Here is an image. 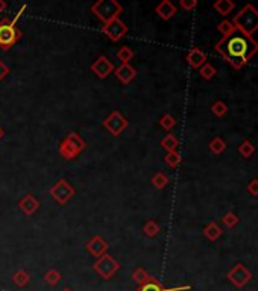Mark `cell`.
I'll list each match as a JSON object with an SVG mask.
<instances>
[{
	"label": "cell",
	"instance_id": "obj_1",
	"mask_svg": "<svg viewBox=\"0 0 258 291\" xmlns=\"http://www.w3.org/2000/svg\"><path fill=\"white\" fill-rule=\"evenodd\" d=\"M214 49L235 70H238L257 53L258 43L252 36L235 31L229 36H222V40L216 44Z\"/></svg>",
	"mask_w": 258,
	"mask_h": 291
},
{
	"label": "cell",
	"instance_id": "obj_2",
	"mask_svg": "<svg viewBox=\"0 0 258 291\" xmlns=\"http://www.w3.org/2000/svg\"><path fill=\"white\" fill-rule=\"evenodd\" d=\"M232 25L237 31L252 36V33L258 31V11L252 5L243 6V9L234 17Z\"/></svg>",
	"mask_w": 258,
	"mask_h": 291
},
{
	"label": "cell",
	"instance_id": "obj_3",
	"mask_svg": "<svg viewBox=\"0 0 258 291\" xmlns=\"http://www.w3.org/2000/svg\"><path fill=\"white\" fill-rule=\"evenodd\" d=\"M85 149H87L85 140L78 132H70L64 140L61 141V144L58 147V152H60V155L64 160L71 161V160L78 158Z\"/></svg>",
	"mask_w": 258,
	"mask_h": 291
},
{
	"label": "cell",
	"instance_id": "obj_4",
	"mask_svg": "<svg viewBox=\"0 0 258 291\" xmlns=\"http://www.w3.org/2000/svg\"><path fill=\"white\" fill-rule=\"evenodd\" d=\"M90 9L103 25L114 18H119L123 12V6L117 0H97Z\"/></svg>",
	"mask_w": 258,
	"mask_h": 291
},
{
	"label": "cell",
	"instance_id": "obj_5",
	"mask_svg": "<svg viewBox=\"0 0 258 291\" xmlns=\"http://www.w3.org/2000/svg\"><path fill=\"white\" fill-rule=\"evenodd\" d=\"M23 36V32L11 23V20L3 18L0 22V49L8 52L12 49Z\"/></svg>",
	"mask_w": 258,
	"mask_h": 291
},
{
	"label": "cell",
	"instance_id": "obj_6",
	"mask_svg": "<svg viewBox=\"0 0 258 291\" xmlns=\"http://www.w3.org/2000/svg\"><path fill=\"white\" fill-rule=\"evenodd\" d=\"M93 270L102 279L109 281L120 270V264L114 259V257H111L109 254H105L96 259V262L93 264Z\"/></svg>",
	"mask_w": 258,
	"mask_h": 291
},
{
	"label": "cell",
	"instance_id": "obj_7",
	"mask_svg": "<svg viewBox=\"0 0 258 291\" xmlns=\"http://www.w3.org/2000/svg\"><path fill=\"white\" fill-rule=\"evenodd\" d=\"M102 126L108 130L113 137H120L125 130L128 129L129 122L128 119L120 112V111H113L103 122Z\"/></svg>",
	"mask_w": 258,
	"mask_h": 291
},
{
	"label": "cell",
	"instance_id": "obj_8",
	"mask_svg": "<svg viewBox=\"0 0 258 291\" xmlns=\"http://www.w3.org/2000/svg\"><path fill=\"white\" fill-rule=\"evenodd\" d=\"M49 193L58 205H67L70 202V199L76 194V190H75V187L70 185V182L67 179H60L55 185L50 187Z\"/></svg>",
	"mask_w": 258,
	"mask_h": 291
},
{
	"label": "cell",
	"instance_id": "obj_9",
	"mask_svg": "<svg viewBox=\"0 0 258 291\" xmlns=\"http://www.w3.org/2000/svg\"><path fill=\"white\" fill-rule=\"evenodd\" d=\"M128 25H126L123 20H120V18H114V20L105 23V25L100 28V32L103 33V35H106L113 43L120 41V40L128 33Z\"/></svg>",
	"mask_w": 258,
	"mask_h": 291
},
{
	"label": "cell",
	"instance_id": "obj_10",
	"mask_svg": "<svg viewBox=\"0 0 258 291\" xmlns=\"http://www.w3.org/2000/svg\"><path fill=\"white\" fill-rule=\"evenodd\" d=\"M226 278L231 281V284H232L234 287L243 288V287L252 279V273H251L243 264H237V265H234V267L228 271Z\"/></svg>",
	"mask_w": 258,
	"mask_h": 291
},
{
	"label": "cell",
	"instance_id": "obj_11",
	"mask_svg": "<svg viewBox=\"0 0 258 291\" xmlns=\"http://www.w3.org/2000/svg\"><path fill=\"white\" fill-rule=\"evenodd\" d=\"M114 68H116L114 64L105 55H100L96 61L91 64V71L96 74L99 79H106L111 73H114Z\"/></svg>",
	"mask_w": 258,
	"mask_h": 291
},
{
	"label": "cell",
	"instance_id": "obj_12",
	"mask_svg": "<svg viewBox=\"0 0 258 291\" xmlns=\"http://www.w3.org/2000/svg\"><path fill=\"white\" fill-rule=\"evenodd\" d=\"M108 247H109L108 241H106L103 237H100V235L91 237V238L88 240V243L85 244L87 252H88L91 257H95V258H100L102 255H105L106 250H108Z\"/></svg>",
	"mask_w": 258,
	"mask_h": 291
},
{
	"label": "cell",
	"instance_id": "obj_13",
	"mask_svg": "<svg viewBox=\"0 0 258 291\" xmlns=\"http://www.w3.org/2000/svg\"><path fill=\"white\" fill-rule=\"evenodd\" d=\"M17 206H19V209H20L25 216L31 217V216H33V214L38 211V208H40V200H38L33 194L28 193L25 194V196L19 200Z\"/></svg>",
	"mask_w": 258,
	"mask_h": 291
},
{
	"label": "cell",
	"instance_id": "obj_14",
	"mask_svg": "<svg viewBox=\"0 0 258 291\" xmlns=\"http://www.w3.org/2000/svg\"><path fill=\"white\" fill-rule=\"evenodd\" d=\"M192 290V285H179V287H164L158 279H152L143 285H138L135 291H189Z\"/></svg>",
	"mask_w": 258,
	"mask_h": 291
},
{
	"label": "cell",
	"instance_id": "obj_15",
	"mask_svg": "<svg viewBox=\"0 0 258 291\" xmlns=\"http://www.w3.org/2000/svg\"><path fill=\"white\" fill-rule=\"evenodd\" d=\"M114 74H116V77L120 84L128 85L137 77V70L131 64H120L119 67L114 68Z\"/></svg>",
	"mask_w": 258,
	"mask_h": 291
},
{
	"label": "cell",
	"instance_id": "obj_16",
	"mask_svg": "<svg viewBox=\"0 0 258 291\" xmlns=\"http://www.w3.org/2000/svg\"><path fill=\"white\" fill-rule=\"evenodd\" d=\"M186 61L189 63V65L192 68H200L202 65L207 63V55L199 49V47H193L187 52V56H186Z\"/></svg>",
	"mask_w": 258,
	"mask_h": 291
},
{
	"label": "cell",
	"instance_id": "obj_17",
	"mask_svg": "<svg viewBox=\"0 0 258 291\" xmlns=\"http://www.w3.org/2000/svg\"><path fill=\"white\" fill-rule=\"evenodd\" d=\"M176 6L170 2V0H162L160 2L157 6H155V12L158 14V17L161 18V20H170L175 14H176Z\"/></svg>",
	"mask_w": 258,
	"mask_h": 291
},
{
	"label": "cell",
	"instance_id": "obj_18",
	"mask_svg": "<svg viewBox=\"0 0 258 291\" xmlns=\"http://www.w3.org/2000/svg\"><path fill=\"white\" fill-rule=\"evenodd\" d=\"M222 234H224L222 227L219 226L216 222H211V223H208L207 226L204 227V235H205V238H208L210 241H216Z\"/></svg>",
	"mask_w": 258,
	"mask_h": 291
},
{
	"label": "cell",
	"instance_id": "obj_19",
	"mask_svg": "<svg viewBox=\"0 0 258 291\" xmlns=\"http://www.w3.org/2000/svg\"><path fill=\"white\" fill-rule=\"evenodd\" d=\"M131 278H132V281L134 282H137L138 285H143V284H146V282H149V281H152L154 279V276L152 275H149L143 267H137L134 271H132V275H131Z\"/></svg>",
	"mask_w": 258,
	"mask_h": 291
},
{
	"label": "cell",
	"instance_id": "obj_20",
	"mask_svg": "<svg viewBox=\"0 0 258 291\" xmlns=\"http://www.w3.org/2000/svg\"><path fill=\"white\" fill-rule=\"evenodd\" d=\"M29 281H31V275H29L25 268H19V270L12 275V282H14L17 287H20V288L26 287V285L29 284Z\"/></svg>",
	"mask_w": 258,
	"mask_h": 291
},
{
	"label": "cell",
	"instance_id": "obj_21",
	"mask_svg": "<svg viewBox=\"0 0 258 291\" xmlns=\"http://www.w3.org/2000/svg\"><path fill=\"white\" fill-rule=\"evenodd\" d=\"M161 147L169 153V152H175L176 149H178V146H179V141H178V138L173 135V133H167L164 138L161 140Z\"/></svg>",
	"mask_w": 258,
	"mask_h": 291
},
{
	"label": "cell",
	"instance_id": "obj_22",
	"mask_svg": "<svg viewBox=\"0 0 258 291\" xmlns=\"http://www.w3.org/2000/svg\"><path fill=\"white\" fill-rule=\"evenodd\" d=\"M213 8L220 14V15H228L229 12H232V9L235 8V3L231 0H217L214 2Z\"/></svg>",
	"mask_w": 258,
	"mask_h": 291
},
{
	"label": "cell",
	"instance_id": "obj_23",
	"mask_svg": "<svg viewBox=\"0 0 258 291\" xmlns=\"http://www.w3.org/2000/svg\"><path fill=\"white\" fill-rule=\"evenodd\" d=\"M160 232H161V226H160L155 220H149V222H146L144 226H143V234H144L146 237H149V238L157 237Z\"/></svg>",
	"mask_w": 258,
	"mask_h": 291
},
{
	"label": "cell",
	"instance_id": "obj_24",
	"mask_svg": "<svg viewBox=\"0 0 258 291\" xmlns=\"http://www.w3.org/2000/svg\"><path fill=\"white\" fill-rule=\"evenodd\" d=\"M134 50L129 47V46H123V47H120L119 50H117V53H116V58L119 60V61H122V64H129V61L134 58Z\"/></svg>",
	"mask_w": 258,
	"mask_h": 291
},
{
	"label": "cell",
	"instance_id": "obj_25",
	"mask_svg": "<svg viewBox=\"0 0 258 291\" xmlns=\"http://www.w3.org/2000/svg\"><path fill=\"white\" fill-rule=\"evenodd\" d=\"M238 153L243 158H251L255 153V146L249 141V140H243L242 144L238 146Z\"/></svg>",
	"mask_w": 258,
	"mask_h": 291
},
{
	"label": "cell",
	"instance_id": "obj_26",
	"mask_svg": "<svg viewBox=\"0 0 258 291\" xmlns=\"http://www.w3.org/2000/svg\"><path fill=\"white\" fill-rule=\"evenodd\" d=\"M44 281H46L47 285L55 287V285H58L60 281H61V273H60L57 268H50V270L46 271V275H44Z\"/></svg>",
	"mask_w": 258,
	"mask_h": 291
},
{
	"label": "cell",
	"instance_id": "obj_27",
	"mask_svg": "<svg viewBox=\"0 0 258 291\" xmlns=\"http://www.w3.org/2000/svg\"><path fill=\"white\" fill-rule=\"evenodd\" d=\"M151 182H152V185H154L157 190H162V188H165V187H167V184H169V178H167V174H165V173L158 171V173H155V174L152 176Z\"/></svg>",
	"mask_w": 258,
	"mask_h": 291
},
{
	"label": "cell",
	"instance_id": "obj_28",
	"mask_svg": "<svg viewBox=\"0 0 258 291\" xmlns=\"http://www.w3.org/2000/svg\"><path fill=\"white\" fill-rule=\"evenodd\" d=\"M164 162H165L169 167L176 168V167L182 162V157L179 155L178 150H175V152H169V153H165V157H164Z\"/></svg>",
	"mask_w": 258,
	"mask_h": 291
},
{
	"label": "cell",
	"instance_id": "obj_29",
	"mask_svg": "<svg viewBox=\"0 0 258 291\" xmlns=\"http://www.w3.org/2000/svg\"><path fill=\"white\" fill-rule=\"evenodd\" d=\"M216 73H217V71H216L214 65L210 64V63H205V64L199 68V74H200V77H202V79H205V81L213 79V77L216 76Z\"/></svg>",
	"mask_w": 258,
	"mask_h": 291
},
{
	"label": "cell",
	"instance_id": "obj_30",
	"mask_svg": "<svg viewBox=\"0 0 258 291\" xmlns=\"http://www.w3.org/2000/svg\"><path fill=\"white\" fill-rule=\"evenodd\" d=\"M226 149V143L220 138V137H216L210 141V150L214 153V155H219L222 152H225Z\"/></svg>",
	"mask_w": 258,
	"mask_h": 291
},
{
	"label": "cell",
	"instance_id": "obj_31",
	"mask_svg": "<svg viewBox=\"0 0 258 291\" xmlns=\"http://www.w3.org/2000/svg\"><path fill=\"white\" fill-rule=\"evenodd\" d=\"M217 31L222 33L224 36H229L231 33H234L237 29H235V26L232 25V22H229V20H224V22H220L219 25H217Z\"/></svg>",
	"mask_w": 258,
	"mask_h": 291
},
{
	"label": "cell",
	"instance_id": "obj_32",
	"mask_svg": "<svg viewBox=\"0 0 258 291\" xmlns=\"http://www.w3.org/2000/svg\"><path fill=\"white\" fill-rule=\"evenodd\" d=\"M158 123H160V126H161L164 130H172L176 126V120H175V117L170 115V114H164L161 119H160Z\"/></svg>",
	"mask_w": 258,
	"mask_h": 291
},
{
	"label": "cell",
	"instance_id": "obj_33",
	"mask_svg": "<svg viewBox=\"0 0 258 291\" xmlns=\"http://www.w3.org/2000/svg\"><path fill=\"white\" fill-rule=\"evenodd\" d=\"M211 112H213L214 115H217V117H224V115H226V112H228V106H226L225 102H222V100L214 102L213 106H211Z\"/></svg>",
	"mask_w": 258,
	"mask_h": 291
},
{
	"label": "cell",
	"instance_id": "obj_34",
	"mask_svg": "<svg viewBox=\"0 0 258 291\" xmlns=\"http://www.w3.org/2000/svg\"><path fill=\"white\" fill-rule=\"evenodd\" d=\"M222 223H224L226 227H234L238 223V217H237L234 212H226L225 216L222 217Z\"/></svg>",
	"mask_w": 258,
	"mask_h": 291
},
{
	"label": "cell",
	"instance_id": "obj_35",
	"mask_svg": "<svg viewBox=\"0 0 258 291\" xmlns=\"http://www.w3.org/2000/svg\"><path fill=\"white\" fill-rule=\"evenodd\" d=\"M179 6L186 11H193L194 8L197 6V2L196 0H181L179 2Z\"/></svg>",
	"mask_w": 258,
	"mask_h": 291
},
{
	"label": "cell",
	"instance_id": "obj_36",
	"mask_svg": "<svg viewBox=\"0 0 258 291\" xmlns=\"http://www.w3.org/2000/svg\"><path fill=\"white\" fill-rule=\"evenodd\" d=\"M9 71H11V70H9V67L5 64L2 60H0V82H2L3 79H6V76L9 74Z\"/></svg>",
	"mask_w": 258,
	"mask_h": 291
},
{
	"label": "cell",
	"instance_id": "obj_37",
	"mask_svg": "<svg viewBox=\"0 0 258 291\" xmlns=\"http://www.w3.org/2000/svg\"><path fill=\"white\" fill-rule=\"evenodd\" d=\"M248 191L252 196H258V179H252L248 185Z\"/></svg>",
	"mask_w": 258,
	"mask_h": 291
},
{
	"label": "cell",
	"instance_id": "obj_38",
	"mask_svg": "<svg viewBox=\"0 0 258 291\" xmlns=\"http://www.w3.org/2000/svg\"><path fill=\"white\" fill-rule=\"evenodd\" d=\"M6 6H8V3L5 0H0V12H3L6 9Z\"/></svg>",
	"mask_w": 258,
	"mask_h": 291
},
{
	"label": "cell",
	"instance_id": "obj_39",
	"mask_svg": "<svg viewBox=\"0 0 258 291\" xmlns=\"http://www.w3.org/2000/svg\"><path fill=\"white\" fill-rule=\"evenodd\" d=\"M2 138H3V129L0 128V140H2Z\"/></svg>",
	"mask_w": 258,
	"mask_h": 291
},
{
	"label": "cell",
	"instance_id": "obj_40",
	"mask_svg": "<svg viewBox=\"0 0 258 291\" xmlns=\"http://www.w3.org/2000/svg\"><path fill=\"white\" fill-rule=\"evenodd\" d=\"M63 291H73V290H71L70 287H65V288H64V290H63Z\"/></svg>",
	"mask_w": 258,
	"mask_h": 291
}]
</instances>
